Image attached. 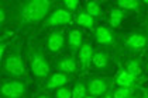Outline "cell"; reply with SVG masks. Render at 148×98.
<instances>
[{"label": "cell", "instance_id": "603a6c76", "mask_svg": "<svg viewBox=\"0 0 148 98\" xmlns=\"http://www.w3.org/2000/svg\"><path fill=\"white\" fill-rule=\"evenodd\" d=\"M69 97H71V94H69L68 90H65V88L59 90L57 94H55V98H69Z\"/></svg>", "mask_w": 148, "mask_h": 98}, {"label": "cell", "instance_id": "484cf974", "mask_svg": "<svg viewBox=\"0 0 148 98\" xmlns=\"http://www.w3.org/2000/svg\"><path fill=\"white\" fill-rule=\"evenodd\" d=\"M88 98H92V97H88Z\"/></svg>", "mask_w": 148, "mask_h": 98}, {"label": "cell", "instance_id": "ac0fdd59", "mask_svg": "<svg viewBox=\"0 0 148 98\" xmlns=\"http://www.w3.org/2000/svg\"><path fill=\"white\" fill-rule=\"evenodd\" d=\"M88 11L90 13L92 16H99L100 14V9H99V6L96 3H89L88 4Z\"/></svg>", "mask_w": 148, "mask_h": 98}, {"label": "cell", "instance_id": "3957f363", "mask_svg": "<svg viewBox=\"0 0 148 98\" xmlns=\"http://www.w3.org/2000/svg\"><path fill=\"white\" fill-rule=\"evenodd\" d=\"M7 69L14 73V74H21L23 73V66H21V60L17 56H13L7 59Z\"/></svg>", "mask_w": 148, "mask_h": 98}, {"label": "cell", "instance_id": "8992f818", "mask_svg": "<svg viewBox=\"0 0 148 98\" xmlns=\"http://www.w3.org/2000/svg\"><path fill=\"white\" fill-rule=\"evenodd\" d=\"M64 44V38L61 36V35H58V34H54L51 38H49V41H48V45H49V49H52V51H58L61 46Z\"/></svg>", "mask_w": 148, "mask_h": 98}, {"label": "cell", "instance_id": "e0dca14e", "mask_svg": "<svg viewBox=\"0 0 148 98\" xmlns=\"http://www.w3.org/2000/svg\"><path fill=\"white\" fill-rule=\"evenodd\" d=\"M127 69H128V73L133 74V76H136V74L140 73V67H138V65L136 62H128L127 63Z\"/></svg>", "mask_w": 148, "mask_h": 98}, {"label": "cell", "instance_id": "cb8c5ba5", "mask_svg": "<svg viewBox=\"0 0 148 98\" xmlns=\"http://www.w3.org/2000/svg\"><path fill=\"white\" fill-rule=\"evenodd\" d=\"M65 4H66L68 7H71V9H73V7H75V6L78 4V1H73V0H72V1H66Z\"/></svg>", "mask_w": 148, "mask_h": 98}, {"label": "cell", "instance_id": "9a60e30c", "mask_svg": "<svg viewBox=\"0 0 148 98\" xmlns=\"http://www.w3.org/2000/svg\"><path fill=\"white\" fill-rule=\"evenodd\" d=\"M80 39H82V35H80L79 31H73V32L69 35V41L73 46H78L80 45Z\"/></svg>", "mask_w": 148, "mask_h": 98}, {"label": "cell", "instance_id": "9c48e42d", "mask_svg": "<svg viewBox=\"0 0 148 98\" xmlns=\"http://www.w3.org/2000/svg\"><path fill=\"white\" fill-rule=\"evenodd\" d=\"M127 45L131 46V48H141V46L145 45V38L141 36V35H133V36L128 39Z\"/></svg>", "mask_w": 148, "mask_h": 98}, {"label": "cell", "instance_id": "ffe728a7", "mask_svg": "<svg viewBox=\"0 0 148 98\" xmlns=\"http://www.w3.org/2000/svg\"><path fill=\"white\" fill-rule=\"evenodd\" d=\"M121 21V11H114L112 13V24L113 25H119Z\"/></svg>", "mask_w": 148, "mask_h": 98}, {"label": "cell", "instance_id": "44dd1931", "mask_svg": "<svg viewBox=\"0 0 148 98\" xmlns=\"http://www.w3.org/2000/svg\"><path fill=\"white\" fill-rule=\"evenodd\" d=\"M119 6L124 7V9H134V7H137V1H131V0H128V1H119Z\"/></svg>", "mask_w": 148, "mask_h": 98}, {"label": "cell", "instance_id": "6da1fadb", "mask_svg": "<svg viewBox=\"0 0 148 98\" xmlns=\"http://www.w3.org/2000/svg\"><path fill=\"white\" fill-rule=\"evenodd\" d=\"M48 6H49L48 1H31L23 9L21 16L27 21H38L40 18L44 17Z\"/></svg>", "mask_w": 148, "mask_h": 98}, {"label": "cell", "instance_id": "2e32d148", "mask_svg": "<svg viewBox=\"0 0 148 98\" xmlns=\"http://www.w3.org/2000/svg\"><path fill=\"white\" fill-rule=\"evenodd\" d=\"M90 55H92L90 46L85 45V46L82 48V51H80V60H82V62H86V60L90 57Z\"/></svg>", "mask_w": 148, "mask_h": 98}, {"label": "cell", "instance_id": "7a4b0ae2", "mask_svg": "<svg viewBox=\"0 0 148 98\" xmlns=\"http://www.w3.org/2000/svg\"><path fill=\"white\" fill-rule=\"evenodd\" d=\"M23 90H24L23 84H20V83H12V84H6V86H3L1 93H3V94H6V95L18 97V95H21Z\"/></svg>", "mask_w": 148, "mask_h": 98}, {"label": "cell", "instance_id": "30bf717a", "mask_svg": "<svg viewBox=\"0 0 148 98\" xmlns=\"http://www.w3.org/2000/svg\"><path fill=\"white\" fill-rule=\"evenodd\" d=\"M66 83V77L64 74H54L51 81H49V87H58V86H64Z\"/></svg>", "mask_w": 148, "mask_h": 98}, {"label": "cell", "instance_id": "4fadbf2b", "mask_svg": "<svg viewBox=\"0 0 148 98\" xmlns=\"http://www.w3.org/2000/svg\"><path fill=\"white\" fill-rule=\"evenodd\" d=\"M133 94V88L125 87V88H120L114 93V98H127L128 95Z\"/></svg>", "mask_w": 148, "mask_h": 98}, {"label": "cell", "instance_id": "277c9868", "mask_svg": "<svg viewBox=\"0 0 148 98\" xmlns=\"http://www.w3.org/2000/svg\"><path fill=\"white\" fill-rule=\"evenodd\" d=\"M33 70H34L35 74L42 76V74H45L47 72H48V66H47V63L41 57H37L34 62H33Z\"/></svg>", "mask_w": 148, "mask_h": 98}, {"label": "cell", "instance_id": "5b68a950", "mask_svg": "<svg viewBox=\"0 0 148 98\" xmlns=\"http://www.w3.org/2000/svg\"><path fill=\"white\" fill-rule=\"evenodd\" d=\"M69 20H71V14H69L68 11H65V10L57 11V13L54 14V17L51 18V21L52 22H61V24L68 22Z\"/></svg>", "mask_w": 148, "mask_h": 98}, {"label": "cell", "instance_id": "ba28073f", "mask_svg": "<svg viewBox=\"0 0 148 98\" xmlns=\"http://www.w3.org/2000/svg\"><path fill=\"white\" fill-rule=\"evenodd\" d=\"M133 80H134V76L133 74H130L128 72H123L119 78H117V83H119V86H124V87H128L131 83H133Z\"/></svg>", "mask_w": 148, "mask_h": 98}, {"label": "cell", "instance_id": "7402d4cb", "mask_svg": "<svg viewBox=\"0 0 148 98\" xmlns=\"http://www.w3.org/2000/svg\"><path fill=\"white\" fill-rule=\"evenodd\" d=\"M83 95H85V88H83V86H76L73 98H83Z\"/></svg>", "mask_w": 148, "mask_h": 98}, {"label": "cell", "instance_id": "7c38bea8", "mask_svg": "<svg viewBox=\"0 0 148 98\" xmlns=\"http://www.w3.org/2000/svg\"><path fill=\"white\" fill-rule=\"evenodd\" d=\"M59 67H61L62 70H65V72H73V70H75V62H73V59L62 60Z\"/></svg>", "mask_w": 148, "mask_h": 98}, {"label": "cell", "instance_id": "d4e9b609", "mask_svg": "<svg viewBox=\"0 0 148 98\" xmlns=\"http://www.w3.org/2000/svg\"><path fill=\"white\" fill-rule=\"evenodd\" d=\"M40 98H47V97H40Z\"/></svg>", "mask_w": 148, "mask_h": 98}, {"label": "cell", "instance_id": "5bb4252c", "mask_svg": "<svg viewBox=\"0 0 148 98\" xmlns=\"http://www.w3.org/2000/svg\"><path fill=\"white\" fill-rule=\"evenodd\" d=\"M78 22L82 24V25L90 27L92 24H93V20H92V17L89 16V14H80L79 17H78Z\"/></svg>", "mask_w": 148, "mask_h": 98}, {"label": "cell", "instance_id": "8fae6325", "mask_svg": "<svg viewBox=\"0 0 148 98\" xmlns=\"http://www.w3.org/2000/svg\"><path fill=\"white\" fill-rule=\"evenodd\" d=\"M103 90H104V84H103L102 80H95V81H92V84H90L92 94H100Z\"/></svg>", "mask_w": 148, "mask_h": 98}, {"label": "cell", "instance_id": "d6986e66", "mask_svg": "<svg viewBox=\"0 0 148 98\" xmlns=\"http://www.w3.org/2000/svg\"><path fill=\"white\" fill-rule=\"evenodd\" d=\"M93 63L96 66H104L106 65V57H104L102 53L96 55V56L93 57Z\"/></svg>", "mask_w": 148, "mask_h": 98}, {"label": "cell", "instance_id": "52a82bcc", "mask_svg": "<svg viewBox=\"0 0 148 98\" xmlns=\"http://www.w3.org/2000/svg\"><path fill=\"white\" fill-rule=\"evenodd\" d=\"M96 35H97V39H99L102 44H110V42L113 41L112 34L109 32L106 28H99L97 32H96Z\"/></svg>", "mask_w": 148, "mask_h": 98}]
</instances>
